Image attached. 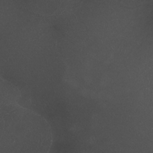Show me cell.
Wrapping results in <instances>:
<instances>
[{
    "label": "cell",
    "mask_w": 153,
    "mask_h": 153,
    "mask_svg": "<svg viewBox=\"0 0 153 153\" xmlns=\"http://www.w3.org/2000/svg\"><path fill=\"white\" fill-rule=\"evenodd\" d=\"M1 152H47L52 132L47 121L17 102L1 103Z\"/></svg>",
    "instance_id": "obj_1"
},
{
    "label": "cell",
    "mask_w": 153,
    "mask_h": 153,
    "mask_svg": "<svg viewBox=\"0 0 153 153\" xmlns=\"http://www.w3.org/2000/svg\"><path fill=\"white\" fill-rule=\"evenodd\" d=\"M20 92L14 85L1 78V102H17Z\"/></svg>",
    "instance_id": "obj_2"
}]
</instances>
